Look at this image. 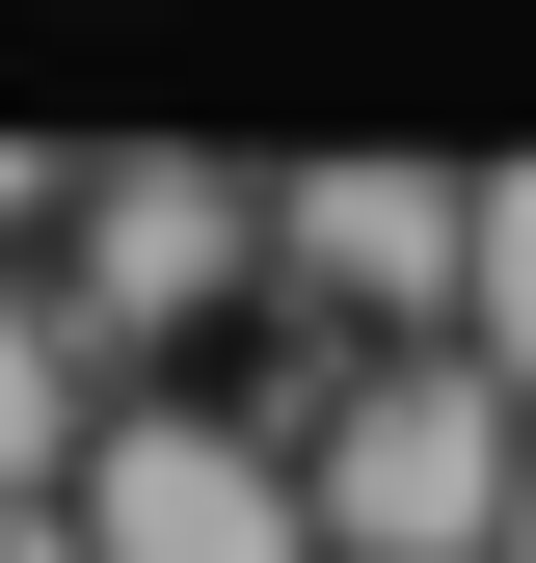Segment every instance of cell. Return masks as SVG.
<instances>
[{
    "mask_svg": "<svg viewBox=\"0 0 536 563\" xmlns=\"http://www.w3.org/2000/svg\"><path fill=\"white\" fill-rule=\"evenodd\" d=\"M456 376L536 402V188H483V216H456Z\"/></svg>",
    "mask_w": 536,
    "mask_h": 563,
    "instance_id": "1",
    "label": "cell"
}]
</instances>
